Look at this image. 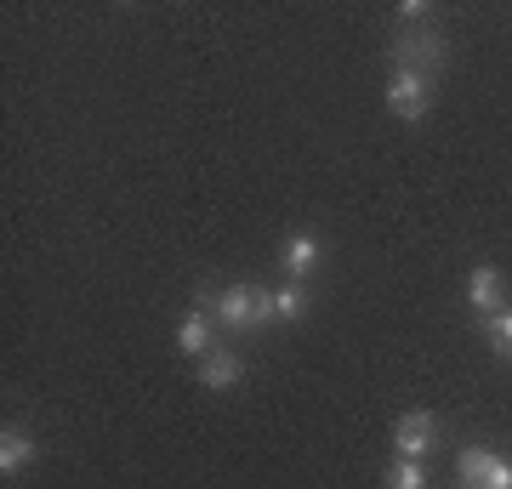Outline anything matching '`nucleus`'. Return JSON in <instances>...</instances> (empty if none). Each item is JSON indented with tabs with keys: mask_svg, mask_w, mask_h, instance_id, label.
I'll list each match as a JSON object with an SVG mask.
<instances>
[{
	"mask_svg": "<svg viewBox=\"0 0 512 489\" xmlns=\"http://www.w3.org/2000/svg\"><path fill=\"white\" fill-rule=\"evenodd\" d=\"M211 308H217V319L228 330H262V325H274V290H262V285H228Z\"/></svg>",
	"mask_w": 512,
	"mask_h": 489,
	"instance_id": "f257e3e1",
	"label": "nucleus"
},
{
	"mask_svg": "<svg viewBox=\"0 0 512 489\" xmlns=\"http://www.w3.org/2000/svg\"><path fill=\"white\" fill-rule=\"evenodd\" d=\"M484 489H512V461H507V455L495 461V472L484 478Z\"/></svg>",
	"mask_w": 512,
	"mask_h": 489,
	"instance_id": "4468645a",
	"label": "nucleus"
},
{
	"mask_svg": "<svg viewBox=\"0 0 512 489\" xmlns=\"http://www.w3.org/2000/svg\"><path fill=\"white\" fill-rule=\"evenodd\" d=\"M177 347H183V353H194V359H205V353H211V319H205V313H188L183 325H177Z\"/></svg>",
	"mask_w": 512,
	"mask_h": 489,
	"instance_id": "9d476101",
	"label": "nucleus"
},
{
	"mask_svg": "<svg viewBox=\"0 0 512 489\" xmlns=\"http://www.w3.org/2000/svg\"><path fill=\"white\" fill-rule=\"evenodd\" d=\"M467 302H473L484 319H490V313H501V273H495L490 262H478V268L467 273Z\"/></svg>",
	"mask_w": 512,
	"mask_h": 489,
	"instance_id": "423d86ee",
	"label": "nucleus"
},
{
	"mask_svg": "<svg viewBox=\"0 0 512 489\" xmlns=\"http://www.w3.org/2000/svg\"><path fill=\"white\" fill-rule=\"evenodd\" d=\"M387 109L399 114V120H410V126H421L427 109H433V80L416 69H393V80H387Z\"/></svg>",
	"mask_w": 512,
	"mask_h": 489,
	"instance_id": "f03ea898",
	"label": "nucleus"
},
{
	"mask_svg": "<svg viewBox=\"0 0 512 489\" xmlns=\"http://www.w3.org/2000/svg\"><path fill=\"white\" fill-rule=\"evenodd\" d=\"M427 12H433L427 0H404V6H399V18H404V23H427Z\"/></svg>",
	"mask_w": 512,
	"mask_h": 489,
	"instance_id": "2eb2a0df",
	"label": "nucleus"
},
{
	"mask_svg": "<svg viewBox=\"0 0 512 489\" xmlns=\"http://www.w3.org/2000/svg\"><path fill=\"white\" fill-rule=\"evenodd\" d=\"M245 381V359L239 353H228V347H211L200 359V387H211V393H222V387H239Z\"/></svg>",
	"mask_w": 512,
	"mask_h": 489,
	"instance_id": "39448f33",
	"label": "nucleus"
},
{
	"mask_svg": "<svg viewBox=\"0 0 512 489\" xmlns=\"http://www.w3.org/2000/svg\"><path fill=\"white\" fill-rule=\"evenodd\" d=\"M29 461H35V438L23 433V427H6V433H0V472L18 478Z\"/></svg>",
	"mask_w": 512,
	"mask_h": 489,
	"instance_id": "0eeeda50",
	"label": "nucleus"
},
{
	"mask_svg": "<svg viewBox=\"0 0 512 489\" xmlns=\"http://www.w3.org/2000/svg\"><path fill=\"white\" fill-rule=\"evenodd\" d=\"M484 336H490V347L501 353V359H512V308L490 313V319H484Z\"/></svg>",
	"mask_w": 512,
	"mask_h": 489,
	"instance_id": "f8f14e48",
	"label": "nucleus"
},
{
	"mask_svg": "<svg viewBox=\"0 0 512 489\" xmlns=\"http://www.w3.org/2000/svg\"><path fill=\"white\" fill-rule=\"evenodd\" d=\"M393 63H399V69H416V74H427V80H433V69L444 63L439 35H399V40H393Z\"/></svg>",
	"mask_w": 512,
	"mask_h": 489,
	"instance_id": "7ed1b4c3",
	"label": "nucleus"
},
{
	"mask_svg": "<svg viewBox=\"0 0 512 489\" xmlns=\"http://www.w3.org/2000/svg\"><path fill=\"white\" fill-rule=\"evenodd\" d=\"M495 461H501L495 450H484V444H473V450H467V455L456 461V478H461V489H484V478L495 472Z\"/></svg>",
	"mask_w": 512,
	"mask_h": 489,
	"instance_id": "6e6552de",
	"label": "nucleus"
},
{
	"mask_svg": "<svg viewBox=\"0 0 512 489\" xmlns=\"http://www.w3.org/2000/svg\"><path fill=\"white\" fill-rule=\"evenodd\" d=\"M302 313H308V290L296 285H279L274 290V319H285V325H296V319H302Z\"/></svg>",
	"mask_w": 512,
	"mask_h": 489,
	"instance_id": "9b49d317",
	"label": "nucleus"
},
{
	"mask_svg": "<svg viewBox=\"0 0 512 489\" xmlns=\"http://www.w3.org/2000/svg\"><path fill=\"white\" fill-rule=\"evenodd\" d=\"M387 489H427V472H421V461H393L387 467Z\"/></svg>",
	"mask_w": 512,
	"mask_h": 489,
	"instance_id": "ddd939ff",
	"label": "nucleus"
},
{
	"mask_svg": "<svg viewBox=\"0 0 512 489\" xmlns=\"http://www.w3.org/2000/svg\"><path fill=\"white\" fill-rule=\"evenodd\" d=\"M313 268H319V239L313 234L285 239V273H291V279H308Z\"/></svg>",
	"mask_w": 512,
	"mask_h": 489,
	"instance_id": "1a4fd4ad",
	"label": "nucleus"
},
{
	"mask_svg": "<svg viewBox=\"0 0 512 489\" xmlns=\"http://www.w3.org/2000/svg\"><path fill=\"white\" fill-rule=\"evenodd\" d=\"M433 438H439V421L410 410V416H399V427H393V450H399L404 461H421V455L433 450Z\"/></svg>",
	"mask_w": 512,
	"mask_h": 489,
	"instance_id": "20e7f679",
	"label": "nucleus"
}]
</instances>
